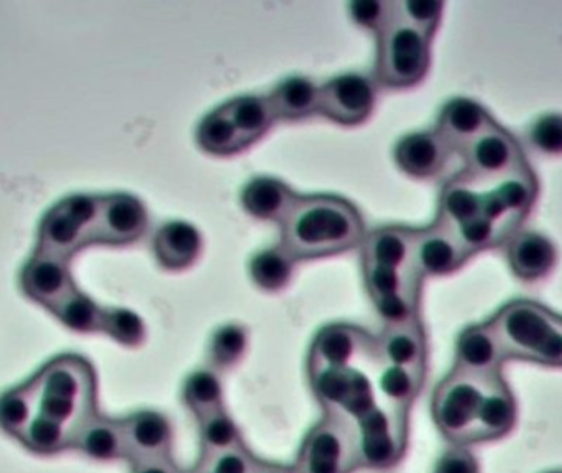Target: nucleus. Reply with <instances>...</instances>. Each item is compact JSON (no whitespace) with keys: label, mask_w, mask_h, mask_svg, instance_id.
<instances>
[{"label":"nucleus","mask_w":562,"mask_h":473,"mask_svg":"<svg viewBox=\"0 0 562 473\" xmlns=\"http://www.w3.org/2000/svg\"><path fill=\"white\" fill-rule=\"evenodd\" d=\"M98 380L88 360L59 356L0 395V431L36 455L76 449L98 416Z\"/></svg>","instance_id":"f257e3e1"},{"label":"nucleus","mask_w":562,"mask_h":473,"mask_svg":"<svg viewBox=\"0 0 562 473\" xmlns=\"http://www.w3.org/2000/svg\"><path fill=\"white\" fill-rule=\"evenodd\" d=\"M147 210L128 194L69 196L43 216L33 257L65 263L91 244H128L147 229Z\"/></svg>","instance_id":"f03ea898"},{"label":"nucleus","mask_w":562,"mask_h":473,"mask_svg":"<svg viewBox=\"0 0 562 473\" xmlns=\"http://www.w3.org/2000/svg\"><path fill=\"white\" fill-rule=\"evenodd\" d=\"M362 237V217L339 198H297L283 223V247L294 258L340 254L356 247Z\"/></svg>","instance_id":"7ed1b4c3"},{"label":"nucleus","mask_w":562,"mask_h":473,"mask_svg":"<svg viewBox=\"0 0 562 473\" xmlns=\"http://www.w3.org/2000/svg\"><path fill=\"white\" fill-rule=\"evenodd\" d=\"M20 288L26 297L45 307L76 333L111 334L117 307H102L86 296L65 263L32 257L20 273Z\"/></svg>","instance_id":"20e7f679"},{"label":"nucleus","mask_w":562,"mask_h":473,"mask_svg":"<svg viewBox=\"0 0 562 473\" xmlns=\"http://www.w3.org/2000/svg\"><path fill=\"white\" fill-rule=\"evenodd\" d=\"M491 324L505 359L517 357L562 367V317L540 304L517 301L505 306Z\"/></svg>","instance_id":"39448f33"},{"label":"nucleus","mask_w":562,"mask_h":473,"mask_svg":"<svg viewBox=\"0 0 562 473\" xmlns=\"http://www.w3.org/2000/svg\"><path fill=\"white\" fill-rule=\"evenodd\" d=\"M501 380L495 375H472L456 369L432 399V416L439 431L454 442H474L479 413L488 388Z\"/></svg>","instance_id":"423d86ee"},{"label":"nucleus","mask_w":562,"mask_h":473,"mask_svg":"<svg viewBox=\"0 0 562 473\" xmlns=\"http://www.w3.org/2000/svg\"><path fill=\"white\" fill-rule=\"evenodd\" d=\"M359 468L356 423L344 413L326 409L323 421L307 432L294 469L297 473H352Z\"/></svg>","instance_id":"0eeeda50"},{"label":"nucleus","mask_w":562,"mask_h":473,"mask_svg":"<svg viewBox=\"0 0 562 473\" xmlns=\"http://www.w3.org/2000/svg\"><path fill=\"white\" fill-rule=\"evenodd\" d=\"M431 35L393 19L380 33V81L390 88H408L425 78L429 68Z\"/></svg>","instance_id":"6e6552de"},{"label":"nucleus","mask_w":562,"mask_h":473,"mask_svg":"<svg viewBox=\"0 0 562 473\" xmlns=\"http://www.w3.org/2000/svg\"><path fill=\"white\" fill-rule=\"evenodd\" d=\"M406 413L392 406H375L356 419L360 468L389 469L403 458L408 438Z\"/></svg>","instance_id":"1a4fd4ad"},{"label":"nucleus","mask_w":562,"mask_h":473,"mask_svg":"<svg viewBox=\"0 0 562 473\" xmlns=\"http://www.w3.org/2000/svg\"><path fill=\"white\" fill-rule=\"evenodd\" d=\"M310 376L314 393L326 409L359 419L376 406L372 382L353 367L317 370Z\"/></svg>","instance_id":"9d476101"},{"label":"nucleus","mask_w":562,"mask_h":473,"mask_svg":"<svg viewBox=\"0 0 562 473\" xmlns=\"http://www.w3.org/2000/svg\"><path fill=\"white\" fill-rule=\"evenodd\" d=\"M375 102V86L370 79L339 76L321 88L319 112L339 124L356 125L370 117Z\"/></svg>","instance_id":"9b49d317"},{"label":"nucleus","mask_w":562,"mask_h":473,"mask_svg":"<svg viewBox=\"0 0 562 473\" xmlns=\"http://www.w3.org/2000/svg\"><path fill=\"white\" fill-rule=\"evenodd\" d=\"M360 357H373L379 359L376 342L370 339L366 333L356 327L336 326L324 327L310 352V373L323 369H340V367H352Z\"/></svg>","instance_id":"f8f14e48"},{"label":"nucleus","mask_w":562,"mask_h":473,"mask_svg":"<svg viewBox=\"0 0 562 473\" xmlns=\"http://www.w3.org/2000/svg\"><path fill=\"white\" fill-rule=\"evenodd\" d=\"M468 257V248L458 234L441 221L429 229L413 233V261L422 277H445L458 270Z\"/></svg>","instance_id":"ddd939ff"},{"label":"nucleus","mask_w":562,"mask_h":473,"mask_svg":"<svg viewBox=\"0 0 562 473\" xmlns=\"http://www.w3.org/2000/svg\"><path fill=\"white\" fill-rule=\"evenodd\" d=\"M469 171L475 178H505L520 171V150L497 125L475 138L468 148Z\"/></svg>","instance_id":"4468645a"},{"label":"nucleus","mask_w":562,"mask_h":473,"mask_svg":"<svg viewBox=\"0 0 562 473\" xmlns=\"http://www.w3.org/2000/svg\"><path fill=\"white\" fill-rule=\"evenodd\" d=\"M125 439V461L170 455L173 428L170 419L157 412H138L122 419Z\"/></svg>","instance_id":"2eb2a0df"},{"label":"nucleus","mask_w":562,"mask_h":473,"mask_svg":"<svg viewBox=\"0 0 562 473\" xmlns=\"http://www.w3.org/2000/svg\"><path fill=\"white\" fill-rule=\"evenodd\" d=\"M449 150L451 147L438 132H416L398 142L395 160L406 174L425 180L441 173Z\"/></svg>","instance_id":"dca6fc26"},{"label":"nucleus","mask_w":562,"mask_h":473,"mask_svg":"<svg viewBox=\"0 0 562 473\" xmlns=\"http://www.w3.org/2000/svg\"><path fill=\"white\" fill-rule=\"evenodd\" d=\"M487 111L471 99H452L442 109L438 134L449 147L468 148L475 138L494 127Z\"/></svg>","instance_id":"f3484780"},{"label":"nucleus","mask_w":562,"mask_h":473,"mask_svg":"<svg viewBox=\"0 0 562 473\" xmlns=\"http://www.w3.org/2000/svg\"><path fill=\"white\" fill-rule=\"evenodd\" d=\"M505 359L501 340L492 324L469 327L459 337L458 367L472 375H495L501 372L502 360Z\"/></svg>","instance_id":"a211bd4d"},{"label":"nucleus","mask_w":562,"mask_h":473,"mask_svg":"<svg viewBox=\"0 0 562 473\" xmlns=\"http://www.w3.org/2000/svg\"><path fill=\"white\" fill-rule=\"evenodd\" d=\"M376 353L386 365L423 369L425 367L426 344L422 326L416 320L393 324L376 340Z\"/></svg>","instance_id":"6ab92c4d"},{"label":"nucleus","mask_w":562,"mask_h":473,"mask_svg":"<svg viewBox=\"0 0 562 473\" xmlns=\"http://www.w3.org/2000/svg\"><path fill=\"white\" fill-rule=\"evenodd\" d=\"M154 248L161 267L184 270L200 257L203 238L191 224L173 221L158 229Z\"/></svg>","instance_id":"aec40b11"},{"label":"nucleus","mask_w":562,"mask_h":473,"mask_svg":"<svg viewBox=\"0 0 562 473\" xmlns=\"http://www.w3.org/2000/svg\"><path fill=\"white\" fill-rule=\"evenodd\" d=\"M297 196L279 180L257 178L243 191V206L250 216L273 223H284Z\"/></svg>","instance_id":"412c9836"},{"label":"nucleus","mask_w":562,"mask_h":473,"mask_svg":"<svg viewBox=\"0 0 562 473\" xmlns=\"http://www.w3.org/2000/svg\"><path fill=\"white\" fill-rule=\"evenodd\" d=\"M276 117L294 121L319 111L321 88L303 76H291L281 81L269 98Z\"/></svg>","instance_id":"4be33fe9"},{"label":"nucleus","mask_w":562,"mask_h":473,"mask_svg":"<svg viewBox=\"0 0 562 473\" xmlns=\"http://www.w3.org/2000/svg\"><path fill=\"white\" fill-rule=\"evenodd\" d=\"M363 264L416 268L415 261H413L412 230L386 227V229H379L370 234L363 245Z\"/></svg>","instance_id":"5701e85b"},{"label":"nucleus","mask_w":562,"mask_h":473,"mask_svg":"<svg viewBox=\"0 0 562 473\" xmlns=\"http://www.w3.org/2000/svg\"><path fill=\"white\" fill-rule=\"evenodd\" d=\"M515 419H517V408H515L514 398L505 386L504 380H497L488 388L482 402L474 442L488 441V439L508 435L514 428Z\"/></svg>","instance_id":"b1692460"},{"label":"nucleus","mask_w":562,"mask_h":473,"mask_svg":"<svg viewBox=\"0 0 562 473\" xmlns=\"http://www.w3.org/2000/svg\"><path fill=\"white\" fill-rule=\"evenodd\" d=\"M557 263V248L550 238L540 234H524L512 244L510 264L517 277L540 280Z\"/></svg>","instance_id":"393cba45"},{"label":"nucleus","mask_w":562,"mask_h":473,"mask_svg":"<svg viewBox=\"0 0 562 473\" xmlns=\"http://www.w3.org/2000/svg\"><path fill=\"white\" fill-rule=\"evenodd\" d=\"M78 451L92 461H125V439L122 419L95 416L79 439Z\"/></svg>","instance_id":"a878e982"},{"label":"nucleus","mask_w":562,"mask_h":473,"mask_svg":"<svg viewBox=\"0 0 562 473\" xmlns=\"http://www.w3.org/2000/svg\"><path fill=\"white\" fill-rule=\"evenodd\" d=\"M223 108L236 125L244 147H249L254 142L262 138L277 119L269 98H259V95H244V98L234 99Z\"/></svg>","instance_id":"bb28decb"},{"label":"nucleus","mask_w":562,"mask_h":473,"mask_svg":"<svg viewBox=\"0 0 562 473\" xmlns=\"http://www.w3.org/2000/svg\"><path fill=\"white\" fill-rule=\"evenodd\" d=\"M224 388L221 373L206 367L188 376L183 386V402L198 419L224 408Z\"/></svg>","instance_id":"cd10ccee"},{"label":"nucleus","mask_w":562,"mask_h":473,"mask_svg":"<svg viewBox=\"0 0 562 473\" xmlns=\"http://www.w3.org/2000/svg\"><path fill=\"white\" fill-rule=\"evenodd\" d=\"M294 260L296 258L283 245L267 248L250 261V277L260 290L276 293L284 290L293 278Z\"/></svg>","instance_id":"c85d7f7f"},{"label":"nucleus","mask_w":562,"mask_h":473,"mask_svg":"<svg viewBox=\"0 0 562 473\" xmlns=\"http://www.w3.org/2000/svg\"><path fill=\"white\" fill-rule=\"evenodd\" d=\"M249 333L240 324H226L214 330L207 346V362L216 372L234 369L246 356Z\"/></svg>","instance_id":"c756f323"},{"label":"nucleus","mask_w":562,"mask_h":473,"mask_svg":"<svg viewBox=\"0 0 562 473\" xmlns=\"http://www.w3.org/2000/svg\"><path fill=\"white\" fill-rule=\"evenodd\" d=\"M196 137L203 150L220 157L236 154L244 148L243 138L224 108L211 112L203 119L198 127Z\"/></svg>","instance_id":"7c9ffc66"},{"label":"nucleus","mask_w":562,"mask_h":473,"mask_svg":"<svg viewBox=\"0 0 562 473\" xmlns=\"http://www.w3.org/2000/svg\"><path fill=\"white\" fill-rule=\"evenodd\" d=\"M200 441L203 458H213L243 446V436L229 413L220 408L200 418Z\"/></svg>","instance_id":"2f4dec72"},{"label":"nucleus","mask_w":562,"mask_h":473,"mask_svg":"<svg viewBox=\"0 0 562 473\" xmlns=\"http://www.w3.org/2000/svg\"><path fill=\"white\" fill-rule=\"evenodd\" d=\"M423 373L425 369L386 365L379 380L380 393L386 399V406L408 412L422 390Z\"/></svg>","instance_id":"473e14b6"},{"label":"nucleus","mask_w":562,"mask_h":473,"mask_svg":"<svg viewBox=\"0 0 562 473\" xmlns=\"http://www.w3.org/2000/svg\"><path fill=\"white\" fill-rule=\"evenodd\" d=\"M442 9L445 3L438 0H396L393 2V19L432 35L441 20Z\"/></svg>","instance_id":"72a5a7b5"},{"label":"nucleus","mask_w":562,"mask_h":473,"mask_svg":"<svg viewBox=\"0 0 562 473\" xmlns=\"http://www.w3.org/2000/svg\"><path fill=\"white\" fill-rule=\"evenodd\" d=\"M349 12L357 25L380 35L393 20V2L356 0L349 3Z\"/></svg>","instance_id":"f704fd0d"},{"label":"nucleus","mask_w":562,"mask_h":473,"mask_svg":"<svg viewBox=\"0 0 562 473\" xmlns=\"http://www.w3.org/2000/svg\"><path fill=\"white\" fill-rule=\"evenodd\" d=\"M535 148L547 155L562 154V115L548 114L537 119L530 128Z\"/></svg>","instance_id":"c9c22d12"},{"label":"nucleus","mask_w":562,"mask_h":473,"mask_svg":"<svg viewBox=\"0 0 562 473\" xmlns=\"http://www.w3.org/2000/svg\"><path fill=\"white\" fill-rule=\"evenodd\" d=\"M203 461L214 473H257L260 468V461L244 444L213 458H203Z\"/></svg>","instance_id":"e433bc0d"},{"label":"nucleus","mask_w":562,"mask_h":473,"mask_svg":"<svg viewBox=\"0 0 562 473\" xmlns=\"http://www.w3.org/2000/svg\"><path fill=\"white\" fill-rule=\"evenodd\" d=\"M435 473H479V465L468 449L452 448L439 458Z\"/></svg>","instance_id":"4c0bfd02"},{"label":"nucleus","mask_w":562,"mask_h":473,"mask_svg":"<svg viewBox=\"0 0 562 473\" xmlns=\"http://www.w3.org/2000/svg\"><path fill=\"white\" fill-rule=\"evenodd\" d=\"M131 473H184L175 464L171 455L161 458L142 459L131 462Z\"/></svg>","instance_id":"58836bf2"},{"label":"nucleus","mask_w":562,"mask_h":473,"mask_svg":"<svg viewBox=\"0 0 562 473\" xmlns=\"http://www.w3.org/2000/svg\"><path fill=\"white\" fill-rule=\"evenodd\" d=\"M257 473H297L294 468H286V465H273V464H263L260 462V468Z\"/></svg>","instance_id":"ea45409f"},{"label":"nucleus","mask_w":562,"mask_h":473,"mask_svg":"<svg viewBox=\"0 0 562 473\" xmlns=\"http://www.w3.org/2000/svg\"><path fill=\"white\" fill-rule=\"evenodd\" d=\"M190 473H214L211 471L210 465L206 464V462L201 461L200 464L196 465V468L193 469Z\"/></svg>","instance_id":"a19ab883"}]
</instances>
